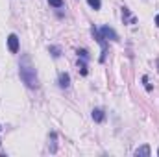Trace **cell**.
Masks as SVG:
<instances>
[{"label": "cell", "mask_w": 159, "mask_h": 157, "mask_svg": "<svg viewBox=\"0 0 159 157\" xmlns=\"http://www.w3.org/2000/svg\"><path fill=\"white\" fill-rule=\"evenodd\" d=\"M100 34L104 35L106 41H113V43L119 41V34H117L113 28H109V26H102V28H100Z\"/></svg>", "instance_id": "cell-4"}, {"label": "cell", "mask_w": 159, "mask_h": 157, "mask_svg": "<svg viewBox=\"0 0 159 157\" xmlns=\"http://www.w3.org/2000/svg\"><path fill=\"white\" fill-rule=\"evenodd\" d=\"M156 65H157V72H159V59H157V61H156Z\"/></svg>", "instance_id": "cell-18"}, {"label": "cell", "mask_w": 159, "mask_h": 157, "mask_svg": "<svg viewBox=\"0 0 159 157\" xmlns=\"http://www.w3.org/2000/svg\"><path fill=\"white\" fill-rule=\"evenodd\" d=\"M87 4H89V7L94 9V11H98V9L102 7V0H87Z\"/></svg>", "instance_id": "cell-12"}, {"label": "cell", "mask_w": 159, "mask_h": 157, "mask_svg": "<svg viewBox=\"0 0 159 157\" xmlns=\"http://www.w3.org/2000/svg\"><path fill=\"white\" fill-rule=\"evenodd\" d=\"M7 48H9L11 54H17V52H19V48H20V39H19L17 34H9V35H7Z\"/></svg>", "instance_id": "cell-3"}, {"label": "cell", "mask_w": 159, "mask_h": 157, "mask_svg": "<svg viewBox=\"0 0 159 157\" xmlns=\"http://www.w3.org/2000/svg\"><path fill=\"white\" fill-rule=\"evenodd\" d=\"M48 54H50L54 59H59L63 52H61V46H57V44H50V46H48Z\"/></svg>", "instance_id": "cell-10"}, {"label": "cell", "mask_w": 159, "mask_h": 157, "mask_svg": "<svg viewBox=\"0 0 159 157\" xmlns=\"http://www.w3.org/2000/svg\"><path fill=\"white\" fill-rule=\"evenodd\" d=\"M76 54H78V57L85 59V61H89V52H87L85 48H78V50H76Z\"/></svg>", "instance_id": "cell-14"}, {"label": "cell", "mask_w": 159, "mask_h": 157, "mask_svg": "<svg viewBox=\"0 0 159 157\" xmlns=\"http://www.w3.org/2000/svg\"><path fill=\"white\" fill-rule=\"evenodd\" d=\"M48 141H50V144H48V146H50V154H56V152H57V142H56V141H57V133H56V131H50Z\"/></svg>", "instance_id": "cell-8"}, {"label": "cell", "mask_w": 159, "mask_h": 157, "mask_svg": "<svg viewBox=\"0 0 159 157\" xmlns=\"http://www.w3.org/2000/svg\"><path fill=\"white\" fill-rule=\"evenodd\" d=\"M57 85H59V89L67 91V89L70 87V74H69V72H59V76H57Z\"/></svg>", "instance_id": "cell-5"}, {"label": "cell", "mask_w": 159, "mask_h": 157, "mask_svg": "<svg viewBox=\"0 0 159 157\" xmlns=\"http://www.w3.org/2000/svg\"><path fill=\"white\" fill-rule=\"evenodd\" d=\"M19 76L22 79V83L28 89H37L39 87V78H37V70L32 65L30 56H22L19 61Z\"/></svg>", "instance_id": "cell-1"}, {"label": "cell", "mask_w": 159, "mask_h": 157, "mask_svg": "<svg viewBox=\"0 0 159 157\" xmlns=\"http://www.w3.org/2000/svg\"><path fill=\"white\" fill-rule=\"evenodd\" d=\"M48 4L52 6V7H56V9H59V7H63V0H48Z\"/></svg>", "instance_id": "cell-15"}, {"label": "cell", "mask_w": 159, "mask_h": 157, "mask_svg": "<svg viewBox=\"0 0 159 157\" xmlns=\"http://www.w3.org/2000/svg\"><path fill=\"white\" fill-rule=\"evenodd\" d=\"M150 154H152V150H150L148 144H144V146H141V148H137V150L133 152V155L135 157H148Z\"/></svg>", "instance_id": "cell-9"}, {"label": "cell", "mask_w": 159, "mask_h": 157, "mask_svg": "<svg viewBox=\"0 0 159 157\" xmlns=\"http://www.w3.org/2000/svg\"><path fill=\"white\" fill-rule=\"evenodd\" d=\"M0 133H2V126H0ZM0 146H2V139H0Z\"/></svg>", "instance_id": "cell-17"}, {"label": "cell", "mask_w": 159, "mask_h": 157, "mask_svg": "<svg viewBox=\"0 0 159 157\" xmlns=\"http://www.w3.org/2000/svg\"><path fill=\"white\" fill-rule=\"evenodd\" d=\"M143 85H144V89H146V91H148V92H152V91H154V87H152V83H150V81H148V76H146V74H144V76H143Z\"/></svg>", "instance_id": "cell-13"}, {"label": "cell", "mask_w": 159, "mask_h": 157, "mask_svg": "<svg viewBox=\"0 0 159 157\" xmlns=\"http://www.w3.org/2000/svg\"><path fill=\"white\" fill-rule=\"evenodd\" d=\"M156 26H157V28H159V13H157V15H156Z\"/></svg>", "instance_id": "cell-16"}, {"label": "cell", "mask_w": 159, "mask_h": 157, "mask_svg": "<svg viewBox=\"0 0 159 157\" xmlns=\"http://www.w3.org/2000/svg\"><path fill=\"white\" fill-rule=\"evenodd\" d=\"M91 117H93V120H94L96 124H102V122L106 120V111L100 109V107H94L93 113H91Z\"/></svg>", "instance_id": "cell-6"}, {"label": "cell", "mask_w": 159, "mask_h": 157, "mask_svg": "<svg viewBox=\"0 0 159 157\" xmlns=\"http://www.w3.org/2000/svg\"><path fill=\"white\" fill-rule=\"evenodd\" d=\"M91 34H93V37L96 39V43L100 44V63H106V57H107V48H109V41L104 39V35L100 34V30L93 24L91 26Z\"/></svg>", "instance_id": "cell-2"}, {"label": "cell", "mask_w": 159, "mask_h": 157, "mask_svg": "<svg viewBox=\"0 0 159 157\" xmlns=\"http://www.w3.org/2000/svg\"><path fill=\"white\" fill-rule=\"evenodd\" d=\"M157 155H159V150H157Z\"/></svg>", "instance_id": "cell-19"}, {"label": "cell", "mask_w": 159, "mask_h": 157, "mask_svg": "<svg viewBox=\"0 0 159 157\" xmlns=\"http://www.w3.org/2000/svg\"><path fill=\"white\" fill-rule=\"evenodd\" d=\"M122 20H124V24H135V22H137V19L129 13V9H128L126 6L122 7Z\"/></svg>", "instance_id": "cell-7"}, {"label": "cell", "mask_w": 159, "mask_h": 157, "mask_svg": "<svg viewBox=\"0 0 159 157\" xmlns=\"http://www.w3.org/2000/svg\"><path fill=\"white\" fill-rule=\"evenodd\" d=\"M78 72L81 74V76H87V74H89L87 61H85V59H81V57H78Z\"/></svg>", "instance_id": "cell-11"}]
</instances>
